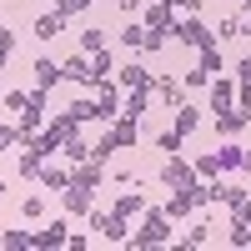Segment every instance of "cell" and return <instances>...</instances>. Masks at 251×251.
<instances>
[{"label": "cell", "mask_w": 251, "mask_h": 251, "mask_svg": "<svg viewBox=\"0 0 251 251\" xmlns=\"http://www.w3.org/2000/svg\"><path fill=\"white\" fill-rule=\"evenodd\" d=\"M171 241V216H166V206H156V211H146L141 231H131V246H166Z\"/></svg>", "instance_id": "cell-1"}, {"label": "cell", "mask_w": 251, "mask_h": 251, "mask_svg": "<svg viewBox=\"0 0 251 251\" xmlns=\"http://www.w3.org/2000/svg\"><path fill=\"white\" fill-rule=\"evenodd\" d=\"M91 226H96L106 241H116V246L131 241V221H126L121 211H100V206H91Z\"/></svg>", "instance_id": "cell-2"}, {"label": "cell", "mask_w": 251, "mask_h": 251, "mask_svg": "<svg viewBox=\"0 0 251 251\" xmlns=\"http://www.w3.org/2000/svg\"><path fill=\"white\" fill-rule=\"evenodd\" d=\"M191 181H196V166H186L181 151H176V156H166V166H161V186L181 191V186H191Z\"/></svg>", "instance_id": "cell-3"}, {"label": "cell", "mask_w": 251, "mask_h": 251, "mask_svg": "<svg viewBox=\"0 0 251 251\" xmlns=\"http://www.w3.org/2000/svg\"><path fill=\"white\" fill-rule=\"evenodd\" d=\"M106 141H111V151H131V146L141 141V126H136L131 116H116L111 131H106Z\"/></svg>", "instance_id": "cell-4"}, {"label": "cell", "mask_w": 251, "mask_h": 251, "mask_svg": "<svg viewBox=\"0 0 251 251\" xmlns=\"http://www.w3.org/2000/svg\"><path fill=\"white\" fill-rule=\"evenodd\" d=\"M116 86L121 91H156V75L141 66V60H131V66H121V75H116Z\"/></svg>", "instance_id": "cell-5"}, {"label": "cell", "mask_w": 251, "mask_h": 251, "mask_svg": "<svg viewBox=\"0 0 251 251\" xmlns=\"http://www.w3.org/2000/svg\"><path fill=\"white\" fill-rule=\"evenodd\" d=\"M60 201H66V211L71 216H91V206H96V186H66V191H60Z\"/></svg>", "instance_id": "cell-6"}, {"label": "cell", "mask_w": 251, "mask_h": 251, "mask_svg": "<svg viewBox=\"0 0 251 251\" xmlns=\"http://www.w3.org/2000/svg\"><path fill=\"white\" fill-rule=\"evenodd\" d=\"M171 35L181 40V46H196V50L206 46V40H211V30H206V25H201L196 15H186V20H176V25H171Z\"/></svg>", "instance_id": "cell-7"}, {"label": "cell", "mask_w": 251, "mask_h": 251, "mask_svg": "<svg viewBox=\"0 0 251 251\" xmlns=\"http://www.w3.org/2000/svg\"><path fill=\"white\" fill-rule=\"evenodd\" d=\"M71 241V226L66 221H50V226H40V231H30V246L35 251H50V246H66Z\"/></svg>", "instance_id": "cell-8"}, {"label": "cell", "mask_w": 251, "mask_h": 251, "mask_svg": "<svg viewBox=\"0 0 251 251\" xmlns=\"http://www.w3.org/2000/svg\"><path fill=\"white\" fill-rule=\"evenodd\" d=\"M111 211H121L126 221H131V216H146V201H141V186H126V191L116 196V206H111Z\"/></svg>", "instance_id": "cell-9"}, {"label": "cell", "mask_w": 251, "mask_h": 251, "mask_svg": "<svg viewBox=\"0 0 251 251\" xmlns=\"http://www.w3.org/2000/svg\"><path fill=\"white\" fill-rule=\"evenodd\" d=\"M60 80H66V71H60V60H50V55H40L35 60V86H60Z\"/></svg>", "instance_id": "cell-10"}, {"label": "cell", "mask_w": 251, "mask_h": 251, "mask_svg": "<svg viewBox=\"0 0 251 251\" xmlns=\"http://www.w3.org/2000/svg\"><path fill=\"white\" fill-rule=\"evenodd\" d=\"M196 211V196H191V186H181V191H171V201H166V216L181 221V216H191Z\"/></svg>", "instance_id": "cell-11"}, {"label": "cell", "mask_w": 251, "mask_h": 251, "mask_svg": "<svg viewBox=\"0 0 251 251\" xmlns=\"http://www.w3.org/2000/svg\"><path fill=\"white\" fill-rule=\"evenodd\" d=\"M226 106H236V86L226 75H211V111H226Z\"/></svg>", "instance_id": "cell-12"}, {"label": "cell", "mask_w": 251, "mask_h": 251, "mask_svg": "<svg viewBox=\"0 0 251 251\" xmlns=\"http://www.w3.org/2000/svg\"><path fill=\"white\" fill-rule=\"evenodd\" d=\"M246 121H251V116H246L241 106H226V111H216V131H221V136H236Z\"/></svg>", "instance_id": "cell-13"}, {"label": "cell", "mask_w": 251, "mask_h": 251, "mask_svg": "<svg viewBox=\"0 0 251 251\" xmlns=\"http://www.w3.org/2000/svg\"><path fill=\"white\" fill-rule=\"evenodd\" d=\"M60 71H66V80H75V86H91V55H86V50H80V55H71Z\"/></svg>", "instance_id": "cell-14"}, {"label": "cell", "mask_w": 251, "mask_h": 251, "mask_svg": "<svg viewBox=\"0 0 251 251\" xmlns=\"http://www.w3.org/2000/svg\"><path fill=\"white\" fill-rule=\"evenodd\" d=\"M156 96L166 100V106H186V80H171V75H166V80H156Z\"/></svg>", "instance_id": "cell-15"}, {"label": "cell", "mask_w": 251, "mask_h": 251, "mask_svg": "<svg viewBox=\"0 0 251 251\" xmlns=\"http://www.w3.org/2000/svg\"><path fill=\"white\" fill-rule=\"evenodd\" d=\"M60 30H66V15H60V10H50V15H35V35H40V40H55Z\"/></svg>", "instance_id": "cell-16"}, {"label": "cell", "mask_w": 251, "mask_h": 251, "mask_svg": "<svg viewBox=\"0 0 251 251\" xmlns=\"http://www.w3.org/2000/svg\"><path fill=\"white\" fill-rule=\"evenodd\" d=\"M40 186H46V191H66L71 171H66V166H40Z\"/></svg>", "instance_id": "cell-17"}, {"label": "cell", "mask_w": 251, "mask_h": 251, "mask_svg": "<svg viewBox=\"0 0 251 251\" xmlns=\"http://www.w3.org/2000/svg\"><path fill=\"white\" fill-rule=\"evenodd\" d=\"M146 25H151V30H171V25H176V20H171V5H166V0H156V5L146 10Z\"/></svg>", "instance_id": "cell-18"}, {"label": "cell", "mask_w": 251, "mask_h": 251, "mask_svg": "<svg viewBox=\"0 0 251 251\" xmlns=\"http://www.w3.org/2000/svg\"><path fill=\"white\" fill-rule=\"evenodd\" d=\"M241 161H246V146H221V151H216L221 171H241Z\"/></svg>", "instance_id": "cell-19"}, {"label": "cell", "mask_w": 251, "mask_h": 251, "mask_svg": "<svg viewBox=\"0 0 251 251\" xmlns=\"http://www.w3.org/2000/svg\"><path fill=\"white\" fill-rule=\"evenodd\" d=\"M146 96H151V91H126V100H121V116L141 121V116H146Z\"/></svg>", "instance_id": "cell-20"}, {"label": "cell", "mask_w": 251, "mask_h": 251, "mask_svg": "<svg viewBox=\"0 0 251 251\" xmlns=\"http://www.w3.org/2000/svg\"><path fill=\"white\" fill-rule=\"evenodd\" d=\"M181 141H186V131H176V126H166V131L156 136V151H166V156H176V151H181Z\"/></svg>", "instance_id": "cell-21"}, {"label": "cell", "mask_w": 251, "mask_h": 251, "mask_svg": "<svg viewBox=\"0 0 251 251\" xmlns=\"http://www.w3.org/2000/svg\"><path fill=\"white\" fill-rule=\"evenodd\" d=\"M111 71H116V60L106 50H91V80H111Z\"/></svg>", "instance_id": "cell-22"}, {"label": "cell", "mask_w": 251, "mask_h": 251, "mask_svg": "<svg viewBox=\"0 0 251 251\" xmlns=\"http://www.w3.org/2000/svg\"><path fill=\"white\" fill-rule=\"evenodd\" d=\"M66 116H71L75 126H86V121H100V116H96V100H91V96H86V100H75V106H66Z\"/></svg>", "instance_id": "cell-23"}, {"label": "cell", "mask_w": 251, "mask_h": 251, "mask_svg": "<svg viewBox=\"0 0 251 251\" xmlns=\"http://www.w3.org/2000/svg\"><path fill=\"white\" fill-rule=\"evenodd\" d=\"M10 146H25V131H20V121H5V126H0V151H10Z\"/></svg>", "instance_id": "cell-24"}, {"label": "cell", "mask_w": 251, "mask_h": 251, "mask_svg": "<svg viewBox=\"0 0 251 251\" xmlns=\"http://www.w3.org/2000/svg\"><path fill=\"white\" fill-rule=\"evenodd\" d=\"M201 71H211V75H221V50H216V40H206L201 46V60H196Z\"/></svg>", "instance_id": "cell-25"}, {"label": "cell", "mask_w": 251, "mask_h": 251, "mask_svg": "<svg viewBox=\"0 0 251 251\" xmlns=\"http://www.w3.org/2000/svg\"><path fill=\"white\" fill-rule=\"evenodd\" d=\"M201 126V111L191 106V100H186V106H176V131H196Z\"/></svg>", "instance_id": "cell-26"}, {"label": "cell", "mask_w": 251, "mask_h": 251, "mask_svg": "<svg viewBox=\"0 0 251 251\" xmlns=\"http://www.w3.org/2000/svg\"><path fill=\"white\" fill-rule=\"evenodd\" d=\"M236 35H246V20L241 15H226L221 25H216V40H236Z\"/></svg>", "instance_id": "cell-27"}, {"label": "cell", "mask_w": 251, "mask_h": 251, "mask_svg": "<svg viewBox=\"0 0 251 251\" xmlns=\"http://www.w3.org/2000/svg\"><path fill=\"white\" fill-rule=\"evenodd\" d=\"M121 46L126 50H146V25H126L121 30Z\"/></svg>", "instance_id": "cell-28"}, {"label": "cell", "mask_w": 251, "mask_h": 251, "mask_svg": "<svg viewBox=\"0 0 251 251\" xmlns=\"http://www.w3.org/2000/svg\"><path fill=\"white\" fill-rule=\"evenodd\" d=\"M40 166H46V156L25 146V156H20V176H40Z\"/></svg>", "instance_id": "cell-29"}, {"label": "cell", "mask_w": 251, "mask_h": 251, "mask_svg": "<svg viewBox=\"0 0 251 251\" xmlns=\"http://www.w3.org/2000/svg\"><path fill=\"white\" fill-rule=\"evenodd\" d=\"M181 241H186V246H206V241H211V221H196V226H191V231H186Z\"/></svg>", "instance_id": "cell-30"}, {"label": "cell", "mask_w": 251, "mask_h": 251, "mask_svg": "<svg viewBox=\"0 0 251 251\" xmlns=\"http://www.w3.org/2000/svg\"><path fill=\"white\" fill-rule=\"evenodd\" d=\"M80 50H86V55H91V50H106V35H100L96 25H91V30H80Z\"/></svg>", "instance_id": "cell-31"}, {"label": "cell", "mask_w": 251, "mask_h": 251, "mask_svg": "<svg viewBox=\"0 0 251 251\" xmlns=\"http://www.w3.org/2000/svg\"><path fill=\"white\" fill-rule=\"evenodd\" d=\"M20 216H25V221H40V216H46V201H40V196H25V201H20Z\"/></svg>", "instance_id": "cell-32"}, {"label": "cell", "mask_w": 251, "mask_h": 251, "mask_svg": "<svg viewBox=\"0 0 251 251\" xmlns=\"http://www.w3.org/2000/svg\"><path fill=\"white\" fill-rule=\"evenodd\" d=\"M196 176H201V181H221V166H216V156H201V161H196Z\"/></svg>", "instance_id": "cell-33"}, {"label": "cell", "mask_w": 251, "mask_h": 251, "mask_svg": "<svg viewBox=\"0 0 251 251\" xmlns=\"http://www.w3.org/2000/svg\"><path fill=\"white\" fill-rule=\"evenodd\" d=\"M0 100H5V111H25V100H30V91H5V96H0Z\"/></svg>", "instance_id": "cell-34"}, {"label": "cell", "mask_w": 251, "mask_h": 251, "mask_svg": "<svg viewBox=\"0 0 251 251\" xmlns=\"http://www.w3.org/2000/svg\"><path fill=\"white\" fill-rule=\"evenodd\" d=\"M0 246H5V251H25L30 236H25V231H5V236H0Z\"/></svg>", "instance_id": "cell-35"}, {"label": "cell", "mask_w": 251, "mask_h": 251, "mask_svg": "<svg viewBox=\"0 0 251 251\" xmlns=\"http://www.w3.org/2000/svg\"><path fill=\"white\" fill-rule=\"evenodd\" d=\"M55 10L60 15H80V10H91V0H55Z\"/></svg>", "instance_id": "cell-36"}, {"label": "cell", "mask_w": 251, "mask_h": 251, "mask_svg": "<svg viewBox=\"0 0 251 251\" xmlns=\"http://www.w3.org/2000/svg\"><path fill=\"white\" fill-rule=\"evenodd\" d=\"M186 86H191V91H201V86H211V71H201V66H196V71H186Z\"/></svg>", "instance_id": "cell-37"}, {"label": "cell", "mask_w": 251, "mask_h": 251, "mask_svg": "<svg viewBox=\"0 0 251 251\" xmlns=\"http://www.w3.org/2000/svg\"><path fill=\"white\" fill-rule=\"evenodd\" d=\"M166 46V30H151V25H146V50H161Z\"/></svg>", "instance_id": "cell-38"}, {"label": "cell", "mask_w": 251, "mask_h": 251, "mask_svg": "<svg viewBox=\"0 0 251 251\" xmlns=\"http://www.w3.org/2000/svg\"><path fill=\"white\" fill-rule=\"evenodd\" d=\"M236 75H241V86H251V50L236 60Z\"/></svg>", "instance_id": "cell-39"}, {"label": "cell", "mask_w": 251, "mask_h": 251, "mask_svg": "<svg viewBox=\"0 0 251 251\" xmlns=\"http://www.w3.org/2000/svg\"><path fill=\"white\" fill-rule=\"evenodd\" d=\"M116 5H121V15H136V10H141V0H116Z\"/></svg>", "instance_id": "cell-40"}, {"label": "cell", "mask_w": 251, "mask_h": 251, "mask_svg": "<svg viewBox=\"0 0 251 251\" xmlns=\"http://www.w3.org/2000/svg\"><path fill=\"white\" fill-rule=\"evenodd\" d=\"M166 5H181V10H201V0H166Z\"/></svg>", "instance_id": "cell-41"}, {"label": "cell", "mask_w": 251, "mask_h": 251, "mask_svg": "<svg viewBox=\"0 0 251 251\" xmlns=\"http://www.w3.org/2000/svg\"><path fill=\"white\" fill-rule=\"evenodd\" d=\"M246 226H251V201H246Z\"/></svg>", "instance_id": "cell-42"}, {"label": "cell", "mask_w": 251, "mask_h": 251, "mask_svg": "<svg viewBox=\"0 0 251 251\" xmlns=\"http://www.w3.org/2000/svg\"><path fill=\"white\" fill-rule=\"evenodd\" d=\"M0 196H5V181H0Z\"/></svg>", "instance_id": "cell-43"}]
</instances>
